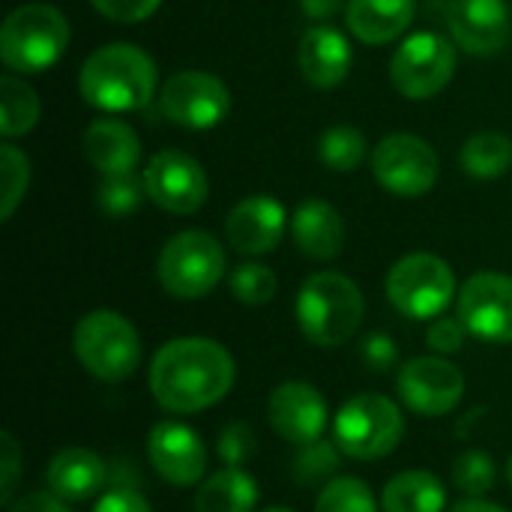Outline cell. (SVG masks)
Returning a JSON list of instances; mask_svg holds the SVG:
<instances>
[{
	"label": "cell",
	"instance_id": "cell-1",
	"mask_svg": "<svg viewBox=\"0 0 512 512\" xmlns=\"http://www.w3.org/2000/svg\"><path fill=\"white\" fill-rule=\"evenodd\" d=\"M237 378L231 351L204 336L165 342L150 360V393L168 414L186 417L219 405Z\"/></svg>",
	"mask_w": 512,
	"mask_h": 512
},
{
	"label": "cell",
	"instance_id": "cell-2",
	"mask_svg": "<svg viewBox=\"0 0 512 512\" xmlns=\"http://www.w3.org/2000/svg\"><path fill=\"white\" fill-rule=\"evenodd\" d=\"M156 84L159 72L153 57L129 42L96 48L78 72L84 102L99 111H138L156 96Z\"/></svg>",
	"mask_w": 512,
	"mask_h": 512
},
{
	"label": "cell",
	"instance_id": "cell-3",
	"mask_svg": "<svg viewBox=\"0 0 512 512\" xmlns=\"http://www.w3.org/2000/svg\"><path fill=\"white\" fill-rule=\"evenodd\" d=\"M363 291L336 270L312 273L297 294V324L318 348H339L351 342L363 324Z\"/></svg>",
	"mask_w": 512,
	"mask_h": 512
},
{
	"label": "cell",
	"instance_id": "cell-4",
	"mask_svg": "<svg viewBox=\"0 0 512 512\" xmlns=\"http://www.w3.org/2000/svg\"><path fill=\"white\" fill-rule=\"evenodd\" d=\"M69 45V21L51 3H24L0 27V60L9 72L39 75L51 69Z\"/></svg>",
	"mask_w": 512,
	"mask_h": 512
},
{
	"label": "cell",
	"instance_id": "cell-5",
	"mask_svg": "<svg viewBox=\"0 0 512 512\" xmlns=\"http://www.w3.org/2000/svg\"><path fill=\"white\" fill-rule=\"evenodd\" d=\"M72 351L87 375L102 384H123L141 366V336L129 318L111 309L87 312L72 333Z\"/></svg>",
	"mask_w": 512,
	"mask_h": 512
},
{
	"label": "cell",
	"instance_id": "cell-6",
	"mask_svg": "<svg viewBox=\"0 0 512 512\" xmlns=\"http://www.w3.org/2000/svg\"><path fill=\"white\" fill-rule=\"evenodd\" d=\"M405 438L402 408L384 393L351 396L333 420V441L348 459L375 462L390 456Z\"/></svg>",
	"mask_w": 512,
	"mask_h": 512
},
{
	"label": "cell",
	"instance_id": "cell-7",
	"mask_svg": "<svg viewBox=\"0 0 512 512\" xmlns=\"http://www.w3.org/2000/svg\"><path fill=\"white\" fill-rule=\"evenodd\" d=\"M156 276L174 300H201L225 276V249L207 231H180L162 246Z\"/></svg>",
	"mask_w": 512,
	"mask_h": 512
},
{
	"label": "cell",
	"instance_id": "cell-8",
	"mask_svg": "<svg viewBox=\"0 0 512 512\" xmlns=\"http://www.w3.org/2000/svg\"><path fill=\"white\" fill-rule=\"evenodd\" d=\"M387 297L405 318L435 321L456 297V273L432 252H411L390 267Z\"/></svg>",
	"mask_w": 512,
	"mask_h": 512
},
{
	"label": "cell",
	"instance_id": "cell-9",
	"mask_svg": "<svg viewBox=\"0 0 512 512\" xmlns=\"http://www.w3.org/2000/svg\"><path fill=\"white\" fill-rule=\"evenodd\" d=\"M456 72V48L435 30L411 33L390 60V78L396 90L414 102L438 96Z\"/></svg>",
	"mask_w": 512,
	"mask_h": 512
},
{
	"label": "cell",
	"instance_id": "cell-10",
	"mask_svg": "<svg viewBox=\"0 0 512 512\" xmlns=\"http://www.w3.org/2000/svg\"><path fill=\"white\" fill-rule=\"evenodd\" d=\"M372 174L387 192L399 198H420L438 183L441 159L429 141L408 132H393L375 147Z\"/></svg>",
	"mask_w": 512,
	"mask_h": 512
},
{
	"label": "cell",
	"instance_id": "cell-11",
	"mask_svg": "<svg viewBox=\"0 0 512 512\" xmlns=\"http://www.w3.org/2000/svg\"><path fill=\"white\" fill-rule=\"evenodd\" d=\"M159 111L183 129H213L219 126L231 111V93L228 87L201 69H183L174 72L159 87Z\"/></svg>",
	"mask_w": 512,
	"mask_h": 512
},
{
	"label": "cell",
	"instance_id": "cell-12",
	"mask_svg": "<svg viewBox=\"0 0 512 512\" xmlns=\"http://www.w3.org/2000/svg\"><path fill=\"white\" fill-rule=\"evenodd\" d=\"M147 198L174 216L198 213L207 201L210 183L198 159L183 150H162L144 168Z\"/></svg>",
	"mask_w": 512,
	"mask_h": 512
},
{
	"label": "cell",
	"instance_id": "cell-13",
	"mask_svg": "<svg viewBox=\"0 0 512 512\" xmlns=\"http://www.w3.org/2000/svg\"><path fill=\"white\" fill-rule=\"evenodd\" d=\"M396 390L414 414L447 417L465 396V375L444 357H414L399 369Z\"/></svg>",
	"mask_w": 512,
	"mask_h": 512
},
{
	"label": "cell",
	"instance_id": "cell-14",
	"mask_svg": "<svg viewBox=\"0 0 512 512\" xmlns=\"http://www.w3.org/2000/svg\"><path fill=\"white\" fill-rule=\"evenodd\" d=\"M459 318L468 333L489 345L512 342V276L474 273L459 288Z\"/></svg>",
	"mask_w": 512,
	"mask_h": 512
},
{
	"label": "cell",
	"instance_id": "cell-15",
	"mask_svg": "<svg viewBox=\"0 0 512 512\" xmlns=\"http://www.w3.org/2000/svg\"><path fill=\"white\" fill-rule=\"evenodd\" d=\"M147 459L171 486H195L207 474V447L201 435L180 420H162L150 429Z\"/></svg>",
	"mask_w": 512,
	"mask_h": 512
},
{
	"label": "cell",
	"instance_id": "cell-16",
	"mask_svg": "<svg viewBox=\"0 0 512 512\" xmlns=\"http://www.w3.org/2000/svg\"><path fill=\"white\" fill-rule=\"evenodd\" d=\"M267 420L282 441L300 447L324 435L330 411H327L324 396L312 384L285 381L267 399Z\"/></svg>",
	"mask_w": 512,
	"mask_h": 512
},
{
	"label": "cell",
	"instance_id": "cell-17",
	"mask_svg": "<svg viewBox=\"0 0 512 512\" xmlns=\"http://www.w3.org/2000/svg\"><path fill=\"white\" fill-rule=\"evenodd\" d=\"M447 24L468 54H498L510 45L512 15L507 0H453Z\"/></svg>",
	"mask_w": 512,
	"mask_h": 512
},
{
	"label": "cell",
	"instance_id": "cell-18",
	"mask_svg": "<svg viewBox=\"0 0 512 512\" xmlns=\"http://www.w3.org/2000/svg\"><path fill=\"white\" fill-rule=\"evenodd\" d=\"M288 228L285 207L273 195H249L231 207L225 219V237L240 255H267L273 252Z\"/></svg>",
	"mask_w": 512,
	"mask_h": 512
},
{
	"label": "cell",
	"instance_id": "cell-19",
	"mask_svg": "<svg viewBox=\"0 0 512 512\" xmlns=\"http://www.w3.org/2000/svg\"><path fill=\"white\" fill-rule=\"evenodd\" d=\"M297 60H300L303 78L312 87L330 90L348 78L354 54H351V45L342 30H336L330 24H315L303 33Z\"/></svg>",
	"mask_w": 512,
	"mask_h": 512
},
{
	"label": "cell",
	"instance_id": "cell-20",
	"mask_svg": "<svg viewBox=\"0 0 512 512\" xmlns=\"http://www.w3.org/2000/svg\"><path fill=\"white\" fill-rule=\"evenodd\" d=\"M84 156L102 174H132L141 162V141L135 129L117 117H99L84 132Z\"/></svg>",
	"mask_w": 512,
	"mask_h": 512
},
{
	"label": "cell",
	"instance_id": "cell-21",
	"mask_svg": "<svg viewBox=\"0 0 512 512\" xmlns=\"http://www.w3.org/2000/svg\"><path fill=\"white\" fill-rule=\"evenodd\" d=\"M291 237L312 261H333L345 246V222L330 201L309 198L291 216Z\"/></svg>",
	"mask_w": 512,
	"mask_h": 512
},
{
	"label": "cell",
	"instance_id": "cell-22",
	"mask_svg": "<svg viewBox=\"0 0 512 512\" xmlns=\"http://www.w3.org/2000/svg\"><path fill=\"white\" fill-rule=\"evenodd\" d=\"M45 480L57 498L78 504V501H87L96 492H102V486L108 480V468H105L102 456H96L87 447H63L48 462Z\"/></svg>",
	"mask_w": 512,
	"mask_h": 512
},
{
	"label": "cell",
	"instance_id": "cell-23",
	"mask_svg": "<svg viewBox=\"0 0 512 512\" xmlns=\"http://www.w3.org/2000/svg\"><path fill=\"white\" fill-rule=\"evenodd\" d=\"M417 0H348V30L366 45H387L399 39L414 21Z\"/></svg>",
	"mask_w": 512,
	"mask_h": 512
},
{
	"label": "cell",
	"instance_id": "cell-24",
	"mask_svg": "<svg viewBox=\"0 0 512 512\" xmlns=\"http://www.w3.org/2000/svg\"><path fill=\"white\" fill-rule=\"evenodd\" d=\"M258 483L243 468H222L210 474L195 492V512H255Z\"/></svg>",
	"mask_w": 512,
	"mask_h": 512
},
{
	"label": "cell",
	"instance_id": "cell-25",
	"mask_svg": "<svg viewBox=\"0 0 512 512\" xmlns=\"http://www.w3.org/2000/svg\"><path fill=\"white\" fill-rule=\"evenodd\" d=\"M447 489L429 471L396 474L381 495V512H444Z\"/></svg>",
	"mask_w": 512,
	"mask_h": 512
},
{
	"label": "cell",
	"instance_id": "cell-26",
	"mask_svg": "<svg viewBox=\"0 0 512 512\" xmlns=\"http://www.w3.org/2000/svg\"><path fill=\"white\" fill-rule=\"evenodd\" d=\"M462 171L474 180H495L512 165V141L501 132H477L462 144Z\"/></svg>",
	"mask_w": 512,
	"mask_h": 512
},
{
	"label": "cell",
	"instance_id": "cell-27",
	"mask_svg": "<svg viewBox=\"0 0 512 512\" xmlns=\"http://www.w3.org/2000/svg\"><path fill=\"white\" fill-rule=\"evenodd\" d=\"M39 120V96L36 90L18 78L15 72H6L0 78V135L18 138L30 132Z\"/></svg>",
	"mask_w": 512,
	"mask_h": 512
},
{
	"label": "cell",
	"instance_id": "cell-28",
	"mask_svg": "<svg viewBox=\"0 0 512 512\" xmlns=\"http://www.w3.org/2000/svg\"><path fill=\"white\" fill-rule=\"evenodd\" d=\"M342 450H339V444L336 441H324V438H318V441H312V444H300L297 447V453H294V462H291V477H294V483L297 486H303V489H309V486H327L333 477H336V471H339V465H342Z\"/></svg>",
	"mask_w": 512,
	"mask_h": 512
},
{
	"label": "cell",
	"instance_id": "cell-29",
	"mask_svg": "<svg viewBox=\"0 0 512 512\" xmlns=\"http://www.w3.org/2000/svg\"><path fill=\"white\" fill-rule=\"evenodd\" d=\"M318 156L330 171L351 174L366 159V138L354 126H330L318 141Z\"/></svg>",
	"mask_w": 512,
	"mask_h": 512
},
{
	"label": "cell",
	"instance_id": "cell-30",
	"mask_svg": "<svg viewBox=\"0 0 512 512\" xmlns=\"http://www.w3.org/2000/svg\"><path fill=\"white\" fill-rule=\"evenodd\" d=\"M144 195H147L144 174L141 177L135 171L132 174H108V177H102V183L96 189V207L111 219H123L141 207Z\"/></svg>",
	"mask_w": 512,
	"mask_h": 512
},
{
	"label": "cell",
	"instance_id": "cell-31",
	"mask_svg": "<svg viewBox=\"0 0 512 512\" xmlns=\"http://www.w3.org/2000/svg\"><path fill=\"white\" fill-rule=\"evenodd\" d=\"M315 512H381V504L360 477H333L318 492Z\"/></svg>",
	"mask_w": 512,
	"mask_h": 512
},
{
	"label": "cell",
	"instance_id": "cell-32",
	"mask_svg": "<svg viewBox=\"0 0 512 512\" xmlns=\"http://www.w3.org/2000/svg\"><path fill=\"white\" fill-rule=\"evenodd\" d=\"M30 183V162L15 144H0V219H12Z\"/></svg>",
	"mask_w": 512,
	"mask_h": 512
},
{
	"label": "cell",
	"instance_id": "cell-33",
	"mask_svg": "<svg viewBox=\"0 0 512 512\" xmlns=\"http://www.w3.org/2000/svg\"><path fill=\"white\" fill-rule=\"evenodd\" d=\"M228 288H231V297L243 306H264L276 297V273L267 267V264H258V261H246L240 267L231 270L228 276Z\"/></svg>",
	"mask_w": 512,
	"mask_h": 512
},
{
	"label": "cell",
	"instance_id": "cell-34",
	"mask_svg": "<svg viewBox=\"0 0 512 512\" xmlns=\"http://www.w3.org/2000/svg\"><path fill=\"white\" fill-rule=\"evenodd\" d=\"M498 468L489 453L483 450H465L453 462V483L465 498H483L495 489Z\"/></svg>",
	"mask_w": 512,
	"mask_h": 512
},
{
	"label": "cell",
	"instance_id": "cell-35",
	"mask_svg": "<svg viewBox=\"0 0 512 512\" xmlns=\"http://www.w3.org/2000/svg\"><path fill=\"white\" fill-rule=\"evenodd\" d=\"M255 447H258V438L252 432L249 423H228L222 432H219V441H216V450H219V459L228 465V468H243L252 456H255Z\"/></svg>",
	"mask_w": 512,
	"mask_h": 512
},
{
	"label": "cell",
	"instance_id": "cell-36",
	"mask_svg": "<svg viewBox=\"0 0 512 512\" xmlns=\"http://www.w3.org/2000/svg\"><path fill=\"white\" fill-rule=\"evenodd\" d=\"M21 468H24V453L15 441L12 432L0 435V504L9 507L21 480Z\"/></svg>",
	"mask_w": 512,
	"mask_h": 512
},
{
	"label": "cell",
	"instance_id": "cell-37",
	"mask_svg": "<svg viewBox=\"0 0 512 512\" xmlns=\"http://www.w3.org/2000/svg\"><path fill=\"white\" fill-rule=\"evenodd\" d=\"M360 363L372 372V375H384L399 363V348L393 342V336L387 333H369L360 342Z\"/></svg>",
	"mask_w": 512,
	"mask_h": 512
},
{
	"label": "cell",
	"instance_id": "cell-38",
	"mask_svg": "<svg viewBox=\"0 0 512 512\" xmlns=\"http://www.w3.org/2000/svg\"><path fill=\"white\" fill-rule=\"evenodd\" d=\"M468 336H471V333H468V327L462 324V318H459V315H456V318H435V321L429 324L426 345H429L435 354L447 357V354L462 351V345H465V339H468Z\"/></svg>",
	"mask_w": 512,
	"mask_h": 512
},
{
	"label": "cell",
	"instance_id": "cell-39",
	"mask_svg": "<svg viewBox=\"0 0 512 512\" xmlns=\"http://www.w3.org/2000/svg\"><path fill=\"white\" fill-rule=\"evenodd\" d=\"M96 12H102L105 18L111 21H120V24H135V21H144L150 18L162 0H90Z\"/></svg>",
	"mask_w": 512,
	"mask_h": 512
},
{
	"label": "cell",
	"instance_id": "cell-40",
	"mask_svg": "<svg viewBox=\"0 0 512 512\" xmlns=\"http://www.w3.org/2000/svg\"><path fill=\"white\" fill-rule=\"evenodd\" d=\"M93 512H150V504L138 495L135 486L117 483V486H111L108 492L99 495Z\"/></svg>",
	"mask_w": 512,
	"mask_h": 512
},
{
	"label": "cell",
	"instance_id": "cell-41",
	"mask_svg": "<svg viewBox=\"0 0 512 512\" xmlns=\"http://www.w3.org/2000/svg\"><path fill=\"white\" fill-rule=\"evenodd\" d=\"M6 512H72L69 510V501L57 498L51 489L48 492H27L21 498H15Z\"/></svg>",
	"mask_w": 512,
	"mask_h": 512
},
{
	"label": "cell",
	"instance_id": "cell-42",
	"mask_svg": "<svg viewBox=\"0 0 512 512\" xmlns=\"http://www.w3.org/2000/svg\"><path fill=\"white\" fill-rule=\"evenodd\" d=\"M342 3L345 0H300V9L312 21H327V18H333L342 9Z\"/></svg>",
	"mask_w": 512,
	"mask_h": 512
},
{
	"label": "cell",
	"instance_id": "cell-43",
	"mask_svg": "<svg viewBox=\"0 0 512 512\" xmlns=\"http://www.w3.org/2000/svg\"><path fill=\"white\" fill-rule=\"evenodd\" d=\"M447 512H507L504 507L492 504V501H483V498H465L459 504H453Z\"/></svg>",
	"mask_w": 512,
	"mask_h": 512
},
{
	"label": "cell",
	"instance_id": "cell-44",
	"mask_svg": "<svg viewBox=\"0 0 512 512\" xmlns=\"http://www.w3.org/2000/svg\"><path fill=\"white\" fill-rule=\"evenodd\" d=\"M264 512H297V510H288V507H267Z\"/></svg>",
	"mask_w": 512,
	"mask_h": 512
},
{
	"label": "cell",
	"instance_id": "cell-45",
	"mask_svg": "<svg viewBox=\"0 0 512 512\" xmlns=\"http://www.w3.org/2000/svg\"><path fill=\"white\" fill-rule=\"evenodd\" d=\"M507 483H510V489H512V459H510V465H507Z\"/></svg>",
	"mask_w": 512,
	"mask_h": 512
}]
</instances>
